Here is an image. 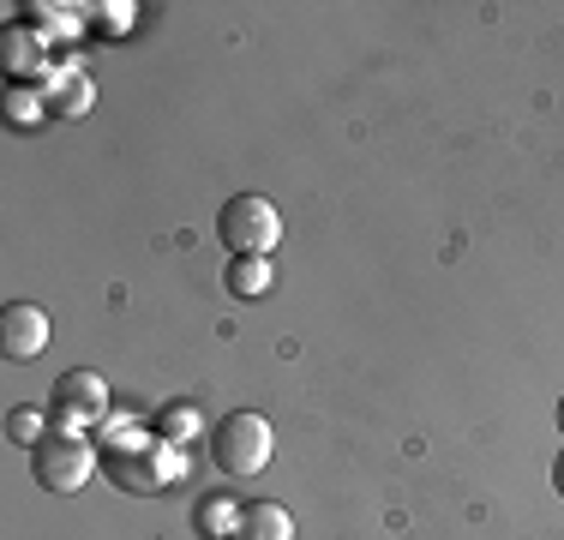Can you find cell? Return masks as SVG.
<instances>
[{"label": "cell", "mask_w": 564, "mask_h": 540, "mask_svg": "<svg viewBox=\"0 0 564 540\" xmlns=\"http://www.w3.org/2000/svg\"><path fill=\"white\" fill-rule=\"evenodd\" d=\"M217 235H223V247L235 252V259H271L276 240H282V216H276L271 198L240 193V198H228V205H223Z\"/></svg>", "instance_id": "cell-1"}, {"label": "cell", "mask_w": 564, "mask_h": 540, "mask_svg": "<svg viewBox=\"0 0 564 540\" xmlns=\"http://www.w3.org/2000/svg\"><path fill=\"white\" fill-rule=\"evenodd\" d=\"M271 421L252 409H235L228 421L217 426V439H210V456H217V468L228 480H247V475H264L271 468Z\"/></svg>", "instance_id": "cell-2"}, {"label": "cell", "mask_w": 564, "mask_h": 540, "mask_svg": "<svg viewBox=\"0 0 564 540\" xmlns=\"http://www.w3.org/2000/svg\"><path fill=\"white\" fill-rule=\"evenodd\" d=\"M31 468H36V486H43V493H85V480L97 475V451H90L78 432H48L31 451Z\"/></svg>", "instance_id": "cell-3"}, {"label": "cell", "mask_w": 564, "mask_h": 540, "mask_svg": "<svg viewBox=\"0 0 564 540\" xmlns=\"http://www.w3.org/2000/svg\"><path fill=\"white\" fill-rule=\"evenodd\" d=\"M109 414V385H102L97 372H66L61 385H55V421L66 426V432H78L85 421H102Z\"/></svg>", "instance_id": "cell-4"}, {"label": "cell", "mask_w": 564, "mask_h": 540, "mask_svg": "<svg viewBox=\"0 0 564 540\" xmlns=\"http://www.w3.org/2000/svg\"><path fill=\"white\" fill-rule=\"evenodd\" d=\"M0 348H7V360H36L48 348V313L31 301H12L7 313H0Z\"/></svg>", "instance_id": "cell-5"}, {"label": "cell", "mask_w": 564, "mask_h": 540, "mask_svg": "<svg viewBox=\"0 0 564 540\" xmlns=\"http://www.w3.org/2000/svg\"><path fill=\"white\" fill-rule=\"evenodd\" d=\"M228 540H294V517L282 505H271V498H252V505L235 510Z\"/></svg>", "instance_id": "cell-6"}, {"label": "cell", "mask_w": 564, "mask_h": 540, "mask_svg": "<svg viewBox=\"0 0 564 540\" xmlns=\"http://www.w3.org/2000/svg\"><path fill=\"white\" fill-rule=\"evenodd\" d=\"M264 282H271V259H235V264H228V289H235L240 301L264 294Z\"/></svg>", "instance_id": "cell-7"}, {"label": "cell", "mask_w": 564, "mask_h": 540, "mask_svg": "<svg viewBox=\"0 0 564 540\" xmlns=\"http://www.w3.org/2000/svg\"><path fill=\"white\" fill-rule=\"evenodd\" d=\"M7 439L12 444H31V451H36V444L48 439V414L43 409H12L7 414Z\"/></svg>", "instance_id": "cell-8"}, {"label": "cell", "mask_w": 564, "mask_h": 540, "mask_svg": "<svg viewBox=\"0 0 564 540\" xmlns=\"http://www.w3.org/2000/svg\"><path fill=\"white\" fill-rule=\"evenodd\" d=\"M90 108V78H66V90H61V115H85Z\"/></svg>", "instance_id": "cell-9"}, {"label": "cell", "mask_w": 564, "mask_h": 540, "mask_svg": "<svg viewBox=\"0 0 564 540\" xmlns=\"http://www.w3.org/2000/svg\"><path fill=\"white\" fill-rule=\"evenodd\" d=\"M156 426H163V439H186V432L198 426V414L193 409H163V421H156Z\"/></svg>", "instance_id": "cell-10"}, {"label": "cell", "mask_w": 564, "mask_h": 540, "mask_svg": "<svg viewBox=\"0 0 564 540\" xmlns=\"http://www.w3.org/2000/svg\"><path fill=\"white\" fill-rule=\"evenodd\" d=\"M198 529H205V534L223 529V540H228V529H235V510H228V505H205V510H198Z\"/></svg>", "instance_id": "cell-11"}, {"label": "cell", "mask_w": 564, "mask_h": 540, "mask_svg": "<svg viewBox=\"0 0 564 540\" xmlns=\"http://www.w3.org/2000/svg\"><path fill=\"white\" fill-rule=\"evenodd\" d=\"M31 120H43V102L31 90H12V127H31Z\"/></svg>", "instance_id": "cell-12"}, {"label": "cell", "mask_w": 564, "mask_h": 540, "mask_svg": "<svg viewBox=\"0 0 564 540\" xmlns=\"http://www.w3.org/2000/svg\"><path fill=\"white\" fill-rule=\"evenodd\" d=\"M553 486L564 493V451H558V463H553Z\"/></svg>", "instance_id": "cell-13"}, {"label": "cell", "mask_w": 564, "mask_h": 540, "mask_svg": "<svg viewBox=\"0 0 564 540\" xmlns=\"http://www.w3.org/2000/svg\"><path fill=\"white\" fill-rule=\"evenodd\" d=\"M558 426H564V402H558Z\"/></svg>", "instance_id": "cell-14"}]
</instances>
